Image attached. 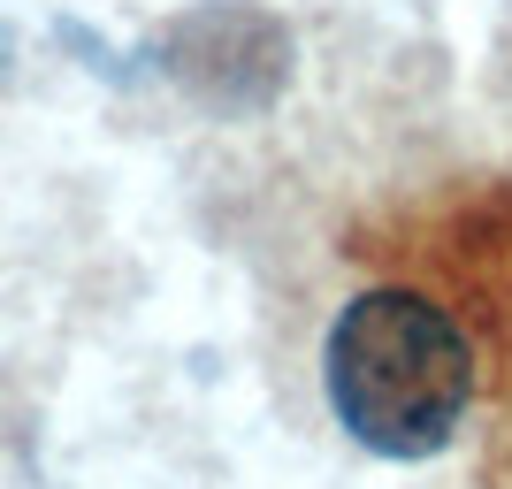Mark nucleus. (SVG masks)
Listing matches in <instances>:
<instances>
[{
	"label": "nucleus",
	"instance_id": "obj_1",
	"mask_svg": "<svg viewBox=\"0 0 512 489\" xmlns=\"http://www.w3.org/2000/svg\"><path fill=\"white\" fill-rule=\"evenodd\" d=\"M329 413L375 459H436L474 405V344L436 298L406 283L344 298L321 344Z\"/></svg>",
	"mask_w": 512,
	"mask_h": 489
},
{
	"label": "nucleus",
	"instance_id": "obj_2",
	"mask_svg": "<svg viewBox=\"0 0 512 489\" xmlns=\"http://www.w3.org/2000/svg\"><path fill=\"white\" fill-rule=\"evenodd\" d=\"M146 62L214 115H260L291 85V31L253 0H199L153 31Z\"/></svg>",
	"mask_w": 512,
	"mask_h": 489
}]
</instances>
